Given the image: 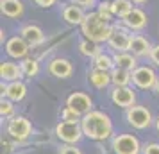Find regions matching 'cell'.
Listing matches in <instances>:
<instances>
[{
    "instance_id": "cell-17",
    "label": "cell",
    "mask_w": 159,
    "mask_h": 154,
    "mask_svg": "<svg viewBox=\"0 0 159 154\" xmlns=\"http://www.w3.org/2000/svg\"><path fill=\"white\" fill-rule=\"evenodd\" d=\"M0 77H2V81H6V82H15V81H22V77H25V75H23L22 66L18 63L2 61V65H0Z\"/></svg>"
},
{
    "instance_id": "cell-24",
    "label": "cell",
    "mask_w": 159,
    "mask_h": 154,
    "mask_svg": "<svg viewBox=\"0 0 159 154\" xmlns=\"http://www.w3.org/2000/svg\"><path fill=\"white\" fill-rule=\"evenodd\" d=\"M111 81H113V86H130V82H132V72L115 66V70L111 72Z\"/></svg>"
},
{
    "instance_id": "cell-36",
    "label": "cell",
    "mask_w": 159,
    "mask_h": 154,
    "mask_svg": "<svg viewBox=\"0 0 159 154\" xmlns=\"http://www.w3.org/2000/svg\"><path fill=\"white\" fill-rule=\"evenodd\" d=\"M154 90H156V93L159 95V79H157V84H156V88H154Z\"/></svg>"
},
{
    "instance_id": "cell-7",
    "label": "cell",
    "mask_w": 159,
    "mask_h": 154,
    "mask_svg": "<svg viewBox=\"0 0 159 154\" xmlns=\"http://www.w3.org/2000/svg\"><path fill=\"white\" fill-rule=\"evenodd\" d=\"M157 73L152 66L141 65L132 72V84L139 90H154L157 84Z\"/></svg>"
},
{
    "instance_id": "cell-21",
    "label": "cell",
    "mask_w": 159,
    "mask_h": 154,
    "mask_svg": "<svg viewBox=\"0 0 159 154\" xmlns=\"http://www.w3.org/2000/svg\"><path fill=\"white\" fill-rule=\"evenodd\" d=\"M88 79L91 82V86L97 90H104V88H107L109 84H113V81H111V72H104V70H97V68H93L89 72Z\"/></svg>"
},
{
    "instance_id": "cell-34",
    "label": "cell",
    "mask_w": 159,
    "mask_h": 154,
    "mask_svg": "<svg viewBox=\"0 0 159 154\" xmlns=\"http://www.w3.org/2000/svg\"><path fill=\"white\" fill-rule=\"evenodd\" d=\"M56 2H57V0H34V4H36L38 7H43V9L52 7V6H54Z\"/></svg>"
},
{
    "instance_id": "cell-1",
    "label": "cell",
    "mask_w": 159,
    "mask_h": 154,
    "mask_svg": "<svg viewBox=\"0 0 159 154\" xmlns=\"http://www.w3.org/2000/svg\"><path fill=\"white\" fill-rule=\"evenodd\" d=\"M80 125H82L84 136L93 140V142H106L113 134V120H111V117L107 113L98 110H93L88 115H84L80 118Z\"/></svg>"
},
{
    "instance_id": "cell-5",
    "label": "cell",
    "mask_w": 159,
    "mask_h": 154,
    "mask_svg": "<svg viewBox=\"0 0 159 154\" xmlns=\"http://www.w3.org/2000/svg\"><path fill=\"white\" fill-rule=\"evenodd\" d=\"M56 136H57L63 143H70V145H77L80 140L84 138V131L80 122H59L56 125Z\"/></svg>"
},
{
    "instance_id": "cell-32",
    "label": "cell",
    "mask_w": 159,
    "mask_h": 154,
    "mask_svg": "<svg viewBox=\"0 0 159 154\" xmlns=\"http://www.w3.org/2000/svg\"><path fill=\"white\" fill-rule=\"evenodd\" d=\"M148 59H150L156 66H159V43L152 47V52H150V58Z\"/></svg>"
},
{
    "instance_id": "cell-29",
    "label": "cell",
    "mask_w": 159,
    "mask_h": 154,
    "mask_svg": "<svg viewBox=\"0 0 159 154\" xmlns=\"http://www.w3.org/2000/svg\"><path fill=\"white\" fill-rule=\"evenodd\" d=\"M80 115H77L75 111L72 110V108H68V106H65L63 108V111H61V120L63 122H80Z\"/></svg>"
},
{
    "instance_id": "cell-14",
    "label": "cell",
    "mask_w": 159,
    "mask_h": 154,
    "mask_svg": "<svg viewBox=\"0 0 159 154\" xmlns=\"http://www.w3.org/2000/svg\"><path fill=\"white\" fill-rule=\"evenodd\" d=\"M48 73L57 79H68L73 73V65L65 58H54L48 63Z\"/></svg>"
},
{
    "instance_id": "cell-6",
    "label": "cell",
    "mask_w": 159,
    "mask_h": 154,
    "mask_svg": "<svg viewBox=\"0 0 159 154\" xmlns=\"http://www.w3.org/2000/svg\"><path fill=\"white\" fill-rule=\"evenodd\" d=\"M6 131L13 140L16 142H23L27 140L32 134V124L27 117H13L7 120V125H6Z\"/></svg>"
},
{
    "instance_id": "cell-9",
    "label": "cell",
    "mask_w": 159,
    "mask_h": 154,
    "mask_svg": "<svg viewBox=\"0 0 159 154\" xmlns=\"http://www.w3.org/2000/svg\"><path fill=\"white\" fill-rule=\"evenodd\" d=\"M130 38H132L130 30L120 23V25H115V30L109 38L107 45L113 52H127L130 45Z\"/></svg>"
},
{
    "instance_id": "cell-15",
    "label": "cell",
    "mask_w": 159,
    "mask_h": 154,
    "mask_svg": "<svg viewBox=\"0 0 159 154\" xmlns=\"http://www.w3.org/2000/svg\"><path fill=\"white\" fill-rule=\"evenodd\" d=\"M27 95V86L23 81H15V82H2V97H6L13 102H22Z\"/></svg>"
},
{
    "instance_id": "cell-33",
    "label": "cell",
    "mask_w": 159,
    "mask_h": 154,
    "mask_svg": "<svg viewBox=\"0 0 159 154\" xmlns=\"http://www.w3.org/2000/svg\"><path fill=\"white\" fill-rule=\"evenodd\" d=\"M72 4L80 6V7H93L97 6V0H72Z\"/></svg>"
},
{
    "instance_id": "cell-31",
    "label": "cell",
    "mask_w": 159,
    "mask_h": 154,
    "mask_svg": "<svg viewBox=\"0 0 159 154\" xmlns=\"http://www.w3.org/2000/svg\"><path fill=\"white\" fill-rule=\"evenodd\" d=\"M141 154H159V143L157 142H150V143H145Z\"/></svg>"
},
{
    "instance_id": "cell-30",
    "label": "cell",
    "mask_w": 159,
    "mask_h": 154,
    "mask_svg": "<svg viewBox=\"0 0 159 154\" xmlns=\"http://www.w3.org/2000/svg\"><path fill=\"white\" fill-rule=\"evenodd\" d=\"M59 154H82L77 145H70V143H63L61 149H59Z\"/></svg>"
},
{
    "instance_id": "cell-16",
    "label": "cell",
    "mask_w": 159,
    "mask_h": 154,
    "mask_svg": "<svg viewBox=\"0 0 159 154\" xmlns=\"http://www.w3.org/2000/svg\"><path fill=\"white\" fill-rule=\"evenodd\" d=\"M20 36L30 45V47H38L45 41V32L41 30V27H38L34 23H27L20 29Z\"/></svg>"
},
{
    "instance_id": "cell-12",
    "label": "cell",
    "mask_w": 159,
    "mask_h": 154,
    "mask_svg": "<svg viewBox=\"0 0 159 154\" xmlns=\"http://www.w3.org/2000/svg\"><path fill=\"white\" fill-rule=\"evenodd\" d=\"M147 23H148L147 13L141 11L139 7H134L129 15L122 20V25L123 27H127L130 32H139V30H143L145 27H147Z\"/></svg>"
},
{
    "instance_id": "cell-26",
    "label": "cell",
    "mask_w": 159,
    "mask_h": 154,
    "mask_svg": "<svg viewBox=\"0 0 159 154\" xmlns=\"http://www.w3.org/2000/svg\"><path fill=\"white\" fill-rule=\"evenodd\" d=\"M20 66H22V72H23L25 77H36L38 73H39V63H38V59H34V58L22 59Z\"/></svg>"
},
{
    "instance_id": "cell-11",
    "label": "cell",
    "mask_w": 159,
    "mask_h": 154,
    "mask_svg": "<svg viewBox=\"0 0 159 154\" xmlns=\"http://www.w3.org/2000/svg\"><path fill=\"white\" fill-rule=\"evenodd\" d=\"M30 45L22 36H11L6 41V54L13 59H25L29 56Z\"/></svg>"
},
{
    "instance_id": "cell-10",
    "label": "cell",
    "mask_w": 159,
    "mask_h": 154,
    "mask_svg": "<svg viewBox=\"0 0 159 154\" xmlns=\"http://www.w3.org/2000/svg\"><path fill=\"white\" fill-rule=\"evenodd\" d=\"M66 106L68 108H72L77 115L80 117H84L88 115L89 111H93V100H91V97L84 93V91H73L68 95L66 99Z\"/></svg>"
},
{
    "instance_id": "cell-3",
    "label": "cell",
    "mask_w": 159,
    "mask_h": 154,
    "mask_svg": "<svg viewBox=\"0 0 159 154\" xmlns=\"http://www.w3.org/2000/svg\"><path fill=\"white\" fill-rule=\"evenodd\" d=\"M111 149L115 154H141L143 145L139 143V140L134 134L122 133L111 140Z\"/></svg>"
},
{
    "instance_id": "cell-8",
    "label": "cell",
    "mask_w": 159,
    "mask_h": 154,
    "mask_svg": "<svg viewBox=\"0 0 159 154\" xmlns=\"http://www.w3.org/2000/svg\"><path fill=\"white\" fill-rule=\"evenodd\" d=\"M109 99L115 106L123 110L136 106V91L130 86H113V90L109 91Z\"/></svg>"
},
{
    "instance_id": "cell-20",
    "label": "cell",
    "mask_w": 159,
    "mask_h": 154,
    "mask_svg": "<svg viewBox=\"0 0 159 154\" xmlns=\"http://www.w3.org/2000/svg\"><path fill=\"white\" fill-rule=\"evenodd\" d=\"M0 11L7 18H20L23 15V2L22 0H2L0 2Z\"/></svg>"
},
{
    "instance_id": "cell-4",
    "label": "cell",
    "mask_w": 159,
    "mask_h": 154,
    "mask_svg": "<svg viewBox=\"0 0 159 154\" xmlns=\"http://www.w3.org/2000/svg\"><path fill=\"white\" fill-rule=\"evenodd\" d=\"M125 120H127V124L132 125L138 131H145V129H148L154 124V117H152L150 110L145 108V106H132V108H129L125 111Z\"/></svg>"
},
{
    "instance_id": "cell-35",
    "label": "cell",
    "mask_w": 159,
    "mask_h": 154,
    "mask_svg": "<svg viewBox=\"0 0 159 154\" xmlns=\"http://www.w3.org/2000/svg\"><path fill=\"white\" fill-rule=\"evenodd\" d=\"M130 2H132V4H136V6H141V4L147 2V0H130Z\"/></svg>"
},
{
    "instance_id": "cell-2",
    "label": "cell",
    "mask_w": 159,
    "mask_h": 154,
    "mask_svg": "<svg viewBox=\"0 0 159 154\" xmlns=\"http://www.w3.org/2000/svg\"><path fill=\"white\" fill-rule=\"evenodd\" d=\"M80 30H82V36L91 40V41H97V43H107L113 30H115V25L107 20H104L97 11L93 13H88L84 22L80 25Z\"/></svg>"
},
{
    "instance_id": "cell-18",
    "label": "cell",
    "mask_w": 159,
    "mask_h": 154,
    "mask_svg": "<svg viewBox=\"0 0 159 154\" xmlns=\"http://www.w3.org/2000/svg\"><path fill=\"white\" fill-rule=\"evenodd\" d=\"M84 18H86V13H84V7H80V6L66 4L63 7V20L68 25H82Z\"/></svg>"
},
{
    "instance_id": "cell-27",
    "label": "cell",
    "mask_w": 159,
    "mask_h": 154,
    "mask_svg": "<svg viewBox=\"0 0 159 154\" xmlns=\"http://www.w3.org/2000/svg\"><path fill=\"white\" fill-rule=\"evenodd\" d=\"M97 13L104 18V20H107L111 22L115 15H113V9H111V0H100L98 4H97Z\"/></svg>"
},
{
    "instance_id": "cell-28",
    "label": "cell",
    "mask_w": 159,
    "mask_h": 154,
    "mask_svg": "<svg viewBox=\"0 0 159 154\" xmlns=\"http://www.w3.org/2000/svg\"><path fill=\"white\" fill-rule=\"evenodd\" d=\"M13 100H9L6 97H2V100H0V115L2 118H13L15 117V106H13Z\"/></svg>"
},
{
    "instance_id": "cell-19",
    "label": "cell",
    "mask_w": 159,
    "mask_h": 154,
    "mask_svg": "<svg viewBox=\"0 0 159 154\" xmlns=\"http://www.w3.org/2000/svg\"><path fill=\"white\" fill-rule=\"evenodd\" d=\"M113 59H115V65L118 68H123V70H129V72H134L138 68V58L134 54L127 52H113Z\"/></svg>"
},
{
    "instance_id": "cell-25",
    "label": "cell",
    "mask_w": 159,
    "mask_h": 154,
    "mask_svg": "<svg viewBox=\"0 0 159 154\" xmlns=\"http://www.w3.org/2000/svg\"><path fill=\"white\" fill-rule=\"evenodd\" d=\"M111 9H113L115 18L123 20L134 7H132V2L130 0H111Z\"/></svg>"
},
{
    "instance_id": "cell-13",
    "label": "cell",
    "mask_w": 159,
    "mask_h": 154,
    "mask_svg": "<svg viewBox=\"0 0 159 154\" xmlns=\"http://www.w3.org/2000/svg\"><path fill=\"white\" fill-rule=\"evenodd\" d=\"M154 45L143 36V34H132L130 38V45H129V52L134 54L138 59L139 58H150V52Z\"/></svg>"
},
{
    "instance_id": "cell-37",
    "label": "cell",
    "mask_w": 159,
    "mask_h": 154,
    "mask_svg": "<svg viewBox=\"0 0 159 154\" xmlns=\"http://www.w3.org/2000/svg\"><path fill=\"white\" fill-rule=\"evenodd\" d=\"M156 129H157V133H159V118L156 120Z\"/></svg>"
},
{
    "instance_id": "cell-23",
    "label": "cell",
    "mask_w": 159,
    "mask_h": 154,
    "mask_svg": "<svg viewBox=\"0 0 159 154\" xmlns=\"http://www.w3.org/2000/svg\"><path fill=\"white\" fill-rule=\"evenodd\" d=\"M79 52L84 56V58H89L93 59L95 56H98L100 54V43H97V41H91V40H88V38H82L79 41Z\"/></svg>"
},
{
    "instance_id": "cell-22",
    "label": "cell",
    "mask_w": 159,
    "mask_h": 154,
    "mask_svg": "<svg viewBox=\"0 0 159 154\" xmlns=\"http://www.w3.org/2000/svg\"><path fill=\"white\" fill-rule=\"evenodd\" d=\"M93 63V68L97 70H104V72H113L115 70V59H113V54H107V52H100L98 56H95L91 59Z\"/></svg>"
}]
</instances>
